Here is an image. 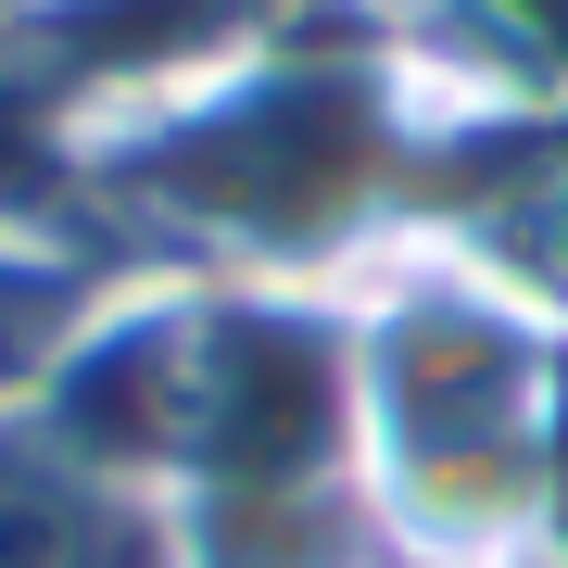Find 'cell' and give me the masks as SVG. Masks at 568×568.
<instances>
[{"mask_svg": "<svg viewBox=\"0 0 568 568\" xmlns=\"http://www.w3.org/2000/svg\"><path fill=\"white\" fill-rule=\"evenodd\" d=\"M429 114L354 13L77 126V227L152 278L342 291L417 227Z\"/></svg>", "mask_w": 568, "mask_h": 568, "instance_id": "6da1fadb", "label": "cell"}, {"mask_svg": "<svg viewBox=\"0 0 568 568\" xmlns=\"http://www.w3.org/2000/svg\"><path fill=\"white\" fill-rule=\"evenodd\" d=\"M544 568H568V354H556V429H544Z\"/></svg>", "mask_w": 568, "mask_h": 568, "instance_id": "52a82bcc", "label": "cell"}, {"mask_svg": "<svg viewBox=\"0 0 568 568\" xmlns=\"http://www.w3.org/2000/svg\"><path fill=\"white\" fill-rule=\"evenodd\" d=\"M328 13H354V0H0V63L63 126H102V114H140L241 51L304 39Z\"/></svg>", "mask_w": 568, "mask_h": 568, "instance_id": "3957f363", "label": "cell"}, {"mask_svg": "<svg viewBox=\"0 0 568 568\" xmlns=\"http://www.w3.org/2000/svg\"><path fill=\"white\" fill-rule=\"evenodd\" d=\"M354 316V429H366V506L405 568H544V429L556 354L518 291L480 265L392 241L342 278Z\"/></svg>", "mask_w": 568, "mask_h": 568, "instance_id": "7a4b0ae2", "label": "cell"}, {"mask_svg": "<svg viewBox=\"0 0 568 568\" xmlns=\"http://www.w3.org/2000/svg\"><path fill=\"white\" fill-rule=\"evenodd\" d=\"M429 114H544L568 102V0H354Z\"/></svg>", "mask_w": 568, "mask_h": 568, "instance_id": "277c9868", "label": "cell"}, {"mask_svg": "<svg viewBox=\"0 0 568 568\" xmlns=\"http://www.w3.org/2000/svg\"><path fill=\"white\" fill-rule=\"evenodd\" d=\"M0 568H178V518L102 480L39 405H0Z\"/></svg>", "mask_w": 568, "mask_h": 568, "instance_id": "5b68a950", "label": "cell"}, {"mask_svg": "<svg viewBox=\"0 0 568 568\" xmlns=\"http://www.w3.org/2000/svg\"><path fill=\"white\" fill-rule=\"evenodd\" d=\"M126 278L102 241H77V227H0V405H26V392L63 366V342L89 328V304Z\"/></svg>", "mask_w": 568, "mask_h": 568, "instance_id": "8992f818", "label": "cell"}]
</instances>
